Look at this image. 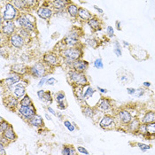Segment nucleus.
Returning <instances> with one entry per match:
<instances>
[{"label":"nucleus","mask_w":155,"mask_h":155,"mask_svg":"<svg viewBox=\"0 0 155 155\" xmlns=\"http://www.w3.org/2000/svg\"><path fill=\"white\" fill-rule=\"evenodd\" d=\"M68 79L74 86H84L89 84L88 79L84 73H80L73 69L68 72Z\"/></svg>","instance_id":"f257e3e1"},{"label":"nucleus","mask_w":155,"mask_h":155,"mask_svg":"<svg viewBox=\"0 0 155 155\" xmlns=\"http://www.w3.org/2000/svg\"><path fill=\"white\" fill-rule=\"evenodd\" d=\"M20 15L21 14H19V10H17L11 2H8L4 6L1 18L5 21H14V20H17Z\"/></svg>","instance_id":"f03ea898"},{"label":"nucleus","mask_w":155,"mask_h":155,"mask_svg":"<svg viewBox=\"0 0 155 155\" xmlns=\"http://www.w3.org/2000/svg\"><path fill=\"white\" fill-rule=\"evenodd\" d=\"M60 56L63 59H69L74 61L81 60L82 55V50L80 47H68L60 51Z\"/></svg>","instance_id":"7ed1b4c3"},{"label":"nucleus","mask_w":155,"mask_h":155,"mask_svg":"<svg viewBox=\"0 0 155 155\" xmlns=\"http://www.w3.org/2000/svg\"><path fill=\"white\" fill-rule=\"evenodd\" d=\"M79 37L80 34L77 30L74 29L70 31L62 40L66 47H75L79 43Z\"/></svg>","instance_id":"20e7f679"},{"label":"nucleus","mask_w":155,"mask_h":155,"mask_svg":"<svg viewBox=\"0 0 155 155\" xmlns=\"http://www.w3.org/2000/svg\"><path fill=\"white\" fill-rule=\"evenodd\" d=\"M28 73L33 77H43L46 74V67L43 63L36 62L31 68H29Z\"/></svg>","instance_id":"39448f33"},{"label":"nucleus","mask_w":155,"mask_h":155,"mask_svg":"<svg viewBox=\"0 0 155 155\" xmlns=\"http://www.w3.org/2000/svg\"><path fill=\"white\" fill-rule=\"evenodd\" d=\"M17 23L19 24V26L26 30H28V32H34L35 29H36V26H35V23L31 22L29 20H28L26 18V16L24 15V14H21L16 20Z\"/></svg>","instance_id":"423d86ee"},{"label":"nucleus","mask_w":155,"mask_h":155,"mask_svg":"<svg viewBox=\"0 0 155 155\" xmlns=\"http://www.w3.org/2000/svg\"><path fill=\"white\" fill-rule=\"evenodd\" d=\"M18 113L23 119L28 121L30 118H32L36 114V108H35L34 105H31V106H28V107L19 106Z\"/></svg>","instance_id":"0eeeda50"},{"label":"nucleus","mask_w":155,"mask_h":155,"mask_svg":"<svg viewBox=\"0 0 155 155\" xmlns=\"http://www.w3.org/2000/svg\"><path fill=\"white\" fill-rule=\"evenodd\" d=\"M43 62L49 67H54L60 63V58L55 53H47L43 57Z\"/></svg>","instance_id":"6e6552de"},{"label":"nucleus","mask_w":155,"mask_h":155,"mask_svg":"<svg viewBox=\"0 0 155 155\" xmlns=\"http://www.w3.org/2000/svg\"><path fill=\"white\" fill-rule=\"evenodd\" d=\"M16 26L14 21H4L1 23V32L2 35H5L6 36H11L15 33Z\"/></svg>","instance_id":"1a4fd4ad"},{"label":"nucleus","mask_w":155,"mask_h":155,"mask_svg":"<svg viewBox=\"0 0 155 155\" xmlns=\"http://www.w3.org/2000/svg\"><path fill=\"white\" fill-rule=\"evenodd\" d=\"M99 126L102 129H112L116 126L115 124V119L114 116L106 114L100 119L99 122Z\"/></svg>","instance_id":"9d476101"},{"label":"nucleus","mask_w":155,"mask_h":155,"mask_svg":"<svg viewBox=\"0 0 155 155\" xmlns=\"http://www.w3.org/2000/svg\"><path fill=\"white\" fill-rule=\"evenodd\" d=\"M9 43L13 47L21 49L25 44V39L22 36H21L17 32H15L9 37Z\"/></svg>","instance_id":"9b49d317"},{"label":"nucleus","mask_w":155,"mask_h":155,"mask_svg":"<svg viewBox=\"0 0 155 155\" xmlns=\"http://www.w3.org/2000/svg\"><path fill=\"white\" fill-rule=\"evenodd\" d=\"M8 88L13 91V95L18 99L22 98L26 95V88H25L24 83H19V84H16L14 86L8 87Z\"/></svg>","instance_id":"f8f14e48"},{"label":"nucleus","mask_w":155,"mask_h":155,"mask_svg":"<svg viewBox=\"0 0 155 155\" xmlns=\"http://www.w3.org/2000/svg\"><path fill=\"white\" fill-rule=\"evenodd\" d=\"M4 104L6 107H7L8 109L14 110L18 107V106L20 105V101L14 95H10V96H6L4 98Z\"/></svg>","instance_id":"ddd939ff"},{"label":"nucleus","mask_w":155,"mask_h":155,"mask_svg":"<svg viewBox=\"0 0 155 155\" xmlns=\"http://www.w3.org/2000/svg\"><path fill=\"white\" fill-rule=\"evenodd\" d=\"M117 118L122 124L128 125L132 121V114H130L129 111L126 109H122L117 113Z\"/></svg>","instance_id":"4468645a"},{"label":"nucleus","mask_w":155,"mask_h":155,"mask_svg":"<svg viewBox=\"0 0 155 155\" xmlns=\"http://www.w3.org/2000/svg\"><path fill=\"white\" fill-rule=\"evenodd\" d=\"M21 81V75L12 74L10 76L2 80V84H5L6 87H12L16 85V83H18Z\"/></svg>","instance_id":"2eb2a0df"},{"label":"nucleus","mask_w":155,"mask_h":155,"mask_svg":"<svg viewBox=\"0 0 155 155\" xmlns=\"http://www.w3.org/2000/svg\"><path fill=\"white\" fill-rule=\"evenodd\" d=\"M88 68H89V63L86 60H78L74 61L71 69L75 70V71L80 72V73H84L88 69Z\"/></svg>","instance_id":"dca6fc26"},{"label":"nucleus","mask_w":155,"mask_h":155,"mask_svg":"<svg viewBox=\"0 0 155 155\" xmlns=\"http://www.w3.org/2000/svg\"><path fill=\"white\" fill-rule=\"evenodd\" d=\"M36 14L37 15L43 19V20H48L50 19L53 14V11L50 7H46V6H39L38 9L36 10Z\"/></svg>","instance_id":"f3484780"},{"label":"nucleus","mask_w":155,"mask_h":155,"mask_svg":"<svg viewBox=\"0 0 155 155\" xmlns=\"http://www.w3.org/2000/svg\"><path fill=\"white\" fill-rule=\"evenodd\" d=\"M97 108L101 112H108L112 108V105H111L110 100L108 98H106V97L100 98V100L97 102Z\"/></svg>","instance_id":"a211bd4d"},{"label":"nucleus","mask_w":155,"mask_h":155,"mask_svg":"<svg viewBox=\"0 0 155 155\" xmlns=\"http://www.w3.org/2000/svg\"><path fill=\"white\" fill-rule=\"evenodd\" d=\"M29 68L25 66L24 64H21V63H18V64H14L12 66L11 68V71L13 74H16V75H25L27 72H28Z\"/></svg>","instance_id":"6ab92c4d"},{"label":"nucleus","mask_w":155,"mask_h":155,"mask_svg":"<svg viewBox=\"0 0 155 155\" xmlns=\"http://www.w3.org/2000/svg\"><path fill=\"white\" fill-rule=\"evenodd\" d=\"M51 6H53L56 11H62L65 8L68 7V6L71 3V1L68 0H55V1H51Z\"/></svg>","instance_id":"aec40b11"},{"label":"nucleus","mask_w":155,"mask_h":155,"mask_svg":"<svg viewBox=\"0 0 155 155\" xmlns=\"http://www.w3.org/2000/svg\"><path fill=\"white\" fill-rule=\"evenodd\" d=\"M28 124L31 125L32 127L35 128H43V120L42 118V116H40L39 114H35L32 118H30L28 121Z\"/></svg>","instance_id":"412c9836"},{"label":"nucleus","mask_w":155,"mask_h":155,"mask_svg":"<svg viewBox=\"0 0 155 155\" xmlns=\"http://www.w3.org/2000/svg\"><path fill=\"white\" fill-rule=\"evenodd\" d=\"M141 122L144 123V124L155 122V112L154 111H147L144 114L143 119L141 120Z\"/></svg>","instance_id":"4be33fe9"},{"label":"nucleus","mask_w":155,"mask_h":155,"mask_svg":"<svg viewBox=\"0 0 155 155\" xmlns=\"http://www.w3.org/2000/svg\"><path fill=\"white\" fill-rule=\"evenodd\" d=\"M95 93V90L90 86V84L84 85L83 86V92H82V99H88L90 97H91Z\"/></svg>","instance_id":"5701e85b"},{"label":"nucleus","mask_w":155,"mask_h":155,"mask_svg":"<svg viewBox=\"0 0 155 155\" xmlns=\"http://www.w3.org/2000/svg\"><path fill=\"white\" fill-rule=\"evenodd\" d=\"M67 12H68V14L70 15V17L75 18V17L78 16L79 7H78L76 5H75V4H73V3L71 2V3L68 6V7H67Z\"/></svg>","instance_id":"b1692460"},{"label":"nucleus","mask_w":155,"mask_h":155,"mask_svg":"<svg viewBox=\"0 0 155 155\" xmlns=\"http://www.w3.org/2000/svg\"><path fill=\"white\" fill-rule=\"evenodd\" d=\"M141 121L138 120L137 118H134L132 119V121L128 124V129L131 132H137L139 126L141 124Z\"/></svg>","instance_id":"393cba45"},{"label":"nucleus","mask_w":155,"mask_h":155,"mask_svg":"<svg viewBox=\"0 0 155 155\" xmlns=\"http://www.w3.org/2000/svg\"><path fill=\"white\" fill-rule=\"evenodd\" d=\"M3 137H5L7 140H9V141H14L16 138H17V136H16V134H15V132H14V129H13V127L12 126H10L3 134H1Z\"/></svg>","instance_id":"a878e982"},{"label":"nucleus","mask_w":155,"mask_h":155,"mask_svg":"<svg viewBox=\"0 0 155 155\" xmlns=\"http://www.w3.org/2000/svg\"><path fill=\"white\" fill-rule=\"evenodd\" d=\"M78 17L80 19H82V21H88L90 19L92 18V15L87 9L80 7L79 8V12H78Z\"/></svg>","instance_id":"bb28decb"},{"label":"nucleus","mask_w":155,"mask_h":155,"mask_svg":"<svg viewBox=\"0 0 155 155\" xmlns=\"http://www.w3.org/2000/svg\"><path fill=\"white\" fill-rule=\"evenodd\" d=\"M87 22H88V25L90 27L91 29H93V30H100V21L97 18L92 17Z\"/></svg>","instance_id":"cd10ccee"},{"label":"nucleus","mask_w":155,"mask_h":155,"mask_svg":"<svg viewBox=\"0 0 155 155\" xmlns=\"http://www.w3.org/2000/svg\"><path fill=\"white\" fill-rule=\"evenodd\" d=\"M11 3L15 6V8L19 11H22L24 9H28L26 4V0H14Z\"/></svg>","instance_id":"c85d7f7f"},{"label":"nucleus","mask_w":155,"mask_h":155,"mask_svg":"<svg viewBox=\"0 0 155 155\" xmlns=\"http://www.w3.org/2000/svg\"><path fill=\"white\" fill-rule=\"evenodd\" d=\"M82 114H83L86 117H88V118H93L94 115L96 114L94 108H92V107H88V106L85 107L82 109Z\"/></svg>","instance_id":"c756f323"},{"label":"nucleus","mask_w":155,"mask_h":155,"mask_svg":"<svg viewBox=\"0 0 155 155\" xmlns=\"http://www.w3.org/2000/svg\"><path fill=\"white\" fill-rule=\"evenodd\" d=\"M75 149L72 145H64L62 149V155H75Z\"/></svg>","instance_id":"7c9ffc66"},{"label":"nucleus","mask_w":155,"mask_h":155,"mask_svg":"<svg viewBox=\"0 0 155 155\" xmlns=\"http://www.w3.org/2000/svg\"><path fill=\"white\" fill-rule=\"evenodd\" d=\"M31 105H33V102H32L31 98L29 97V96L27 95V94L20 100V106L28 107V106H31Z\"/></svg>","instance_id":"2f4dec72"},{"label":"nucleus","mask_w":155,"mask_h":155,"mask_svg":"<svg viewBox=\"0 0 155 155\" xmlns=\"http://www.w3.org/2000/svg\"><path fill=\"white\" fill-rule=\"evenodd\" d=\"M146 129H147L148 136L155 137V122H151V123L146 124Z\"/></svg>","instance_id":"473e14b6"},{"label":"nucleus","mask_w":155,"mask_h":155,"mask_svg":"<svg viewBox=\"0 0 155 155\" xmlns=\"http://www.w3.org/2000/svg\"><path fill=\"white\" fill-rule=\"evenodd\" d=\"M55 100L56 102L58 103V104H60V103H63L65 102L66 100V95L63 91H60L58 92L56 95H55Z\"/></svg>","instance_id":"72a5a7b5"},{"label":"nucleus","mask_w":155,"mask_h":155,"mask_svg":"<svg viewBox=\"0 0 155 155\" xmlns=\"http://www.w3.org/2000/svg\"><path fill=\"white\" fill-rule=\"evenodd\" d=\"M17 33H18L21 36H22L24 39L29 38V36H30V32H28V30H26V29H24V28H19L17 29Z\"/></svg>","instance_id":"f704fd0d"},{"label":"nucleus","mask_w":155,"mask_h":155,"mask_svg":"<svg viewBox=\"0 0 155 155\" xmlns=\"http://www.w3.org/2000/svg\"><path fill=\"white\" fill-rule=\"evenodd\" d=\"M11 125L6 122V121H4L3 118H1V122H0V132L1 134H3Z\"/></svg>","instance_id":"c9c22d12"},{"label":"nucleus","mask_w":155,"mask_h":155,"mask_svg":"<svg viewBox=\"0 0 155 155\" xmlns=\"http://www.w3.org/2000/svg\"><path fill=\"white\" fill-rule=\"evenodd\" d=\"M43 100L44 102H46L47 104H49V105L51 104V102H53V97H51V94H50V91H45V94L43 96Z\"/></svg>","instance_id":"e433bc0d"},{"label":"nucleus","mask_w":155,"mask_h":155,"mask_svg":"<svg viewBox=\"0 0 155 155\" xmlns=\"http://www.w3.org/2000/svg\"><path fill=\"white\" fill-rule=\"evenodd\" d=\"M93 65L97 69H102L103 68H104V64H103L102 59H100V58L96 59L93 62Z\"/></svg>","instance_id":"4c0bfd02"},{"label":"nucleus","mask_w":155,"mask_h":155,"mask_svg":"<svg viewBox=\"0 0 155 155\" xmlns=\"http://www.w3.org/2000/svg\"><path fill=\"white\" fill-rule=\"evenodd\" d=\"M137 132L140 133L141 135L148 136V134H147V129H146V124H144V123H141L140 126H139V129H138Z\"/></svg>","instance_id":"58836bf2"},{"label":"nucleus","mask_w":155,"mask_h":155,"mask_svg":"<svg viewBox=\"0 0 155 155\" xmlns=\"http://www.w3.org/2000/svg\"><path fill=\"white\" fill-rule=\"evenodd\" d=\"M137 147L143 151V152H144V151H148L150 148H151V146L150 145H148V144H143V143H137Z\"/></svg>","instance_id":"ea45409f"},{"label":"nucleus","mask_w":155,"mask_h":155,"mask_svg":"<svg viewBox=\"0 0 155 155\" xmlns=\"http://www.w3.org/2000/svg\"><path fill=\"white\" fill-rule=\"evenodd\" d=\"M39 2L38 1H36V0H26V4H27V6L28 8H33V7H36L37 6V4Z\"/></svg>","instance_id":"a19ab883"},{"label":"nucleus","mask_w":155,"mask_h":155,"mask_svg":"<svg viewBox=\"0 0 155 155\" xmlns=\"http://www.w3.org/2000/svg\"><path fill=\"white\" fill-rule=\"evenodd\" d=\"M64 125H65V127H66L69 131H71V132L75 129V127L69 121H65V122H64Z\"/></svg>","instance_id":"79ce46f5"},{"label":"nucleus","mask_w":155,"mask_h":155,"mask_svg":"<svg viewBox=\"0 0 155 155\" xmlns=\"http://www.w3.org/2000/svg\"><path fill=\"white\" fill-rule=\"evenodd\" d=\"M107 34L108 36V37H113L114 36V28L112 26H108L107 28Z\"/></svg>","instance_id":"37998d69"},{"label":"nucleus","mask_w":155,"mask_h":155,"mask_svg":"<svg viewBox=\"0 0 155 155\" xmlns=\"http://www.w3.org/2000/svg\"><path fill=\"white\" fill-rule=\"evenodd\" d=\"M76 150L80 152V153H82V154H85V155H89V151L86 150V148H84L83 146H77L76 147Z\"/></svg>","instance_id":"c03bdc74"},{"label":"nucleus","mask_w":155,"mask_h":155,"mask_svg":"<svg viewBox=\"0 0 155 155\" xmlns=\"http://www.w3.org/2000/svg\"><path fill=\"white\" fill-rule=\"evenodd\" d=\"M144 94V90L142 89V88H139V89H136V93H135V96L137 97H140L141 96H143Z\"/></svg>","instance_id":"a18cd8bd"},{"label":"nucleus","mask_w":155,"mask_h":155,"mask_svg":"<svg viewBox=\"0 0 155 155\" xmlns=\"http://www.w3.org/2000/svg\"><path fill=\"white\" fill-rule=\"evenodd\" d=\"M9 140H7L5 137H3L2 135H1V137H0V144H2V145H4V146H6L8 144H9Z\"/></svg>","instance_id":"49530a36"},{"label":"nucleus","mask_w":155,"mask_h":155,"mask_svg":"<svg viewBox=\"0 0 155 155\" xmlns=\"http://www.w3.org/2000/svg\"><path fill=\"white\" fill-rule=\"evenodd\" d=\"M56 82H57V80L54 77H49L47 79V82H46V83L48 85H54Z\"/></svg>","instance_id":"de8ad7c7"},{"label":"nucleus","mask_w":155,"mask_h":155,"mask_svg":"<svg viewBox=\"0 0 155 155\" xmlns=\"http://www.w3.org/2000/svg\"><path fill=\"white\" fill-rule=\"evenodd\" d=\"M24 15L26 16V18L28 19V20H29L31 22H33V23H35V21H36V19H35V17L32 15V14H27V13H25L24 14Z\"/></svg>","instance_id":"09e8293b"},{"label":"nucleus","mask_w":155,"mask_h":155,"mask_svg":"<svg viewBox=\"0 0 155 155\" xmlns=\"http://www.w3.org/2000/svg\"><path fill=\"white\" fill-rule=\"evenodd\" d=\"M47 77H45V76H43V77H42L41 79H40V81H39V82H38V87H42L44 83H46V82H47Z\"/></svg>","instance_id":"8fccbe9b"},{"label":"nucleus","mask_w":155,"mask_h":155,"mask_svg":"<svg viewBox=\"0 0 155 155\" xmlns=\"http://www.w3.org/2000/svg\"><path fill=\"white\" fill-rule=\"evenodd\" d=\"M36 94H37V97H38L40 99H42V100H43V96H44V94H45V91H44L43 90H39L36 92Z\"/></svg>","instance_id":"3c124183"},{"label":"nucleus","mask_w":155,"mask_h":155,"mask_svg":"<svg viewBox=\"0 0 155 155\" xmlns=\"http://www.w3.org/2000/svg\"><path fill=\"white\" fill-rule=\"evenodd\" d=\"M114 53H115V55L117 57H121L122 55V49H119V48H114Z\"/></svg>","instance_id":"603ef678"},{"label":"nucleus","mask_w":155,"mask_h":155,"mask_svg":"<svg viewBox=\"0 0 155 155\" xmlns=\"http://www.w3.org/2000/svg\"><path fill=\"white\" fill-rule=\"evenodd\" d=\"M66 107H67V104H66L65 102H63V103H60V104H58V108L60 109V110H65Z\"/></svg>","instance_id":"864d4df0"},{"label":"nucleus","mask_w":155,"mask_h":155,"mask_svg":"<svg viewBox=\"0 0 155 155\" xmlns=\"http://www.w3.org/2000/svg\"><path fill=\"white\" fill-rule=\"evenodd\" d=\"M127 92L129 95H135L136 93V89L134 88H127Z\"/></svg>","instance_id":"5fc2aeb1"},{"label":"nucleus","mask_w":155,"mask_h":155,"mask_svg":"<svg viewBox=\"0 0 155 155\" xmlns=\"http://www.w3.org/2000/svg\"><path fill=\"white\" fill-rule=\"evenodd\" d=\"M0 155H6V151L5 150V146L0 144Z\"/></svg>","instance_id":"6e6d98bb"},{"label":"nucleus","mask_w":155,"mask_h":155,"mask_svg":"<svg viewBox=\"0 0 155 155\" xmlns=\"http://www.w3.org/2000/svg\"><path fill=\"white\" fill-rule=\"evenodd\" d=\"M47 110H48V112H49V113H50V114H53V115H55V116L57 115V113L54 111V109H53V108H51L50 107H47Z\"/></svg>","instance_id":"4d7b16f0"},{"label":"nucleus","mask_w":155,"mask_h":155,"mask_svg":"<svg viewBox=\"0 0 155 155\" xmlns=\"http://www.w3.org/2000/svg\"><path fill=\"white\" fill-rule=\"evenodd\" d=\"M120 81L122 82H127L129 81V79H128V77H127L126 75H122V76L120 77Z\"/></svg>","instance_id":"13d9d810"},{"label":"nucleus","mask_w":155,"mask_h":155,"mask_svg":"<svg viewBox=\"0 0 155 155\" xmlns=\"http://www.w3.org/2000/svg\"><path fill=\"white\" fill-rule=\"evenodd\" d=\"M114 48H119V49H122V46H121V44H120V43H119L118 41H115V42H114Z\"/></svg>","instance_id":"bf43d9fd"},{"label":"nucleus","mask_w":155,"mask_h":155,"mask_svg":"<svg viewBox=\"0 0 155 155\" xmlns=\"http://www.w3.org/2000/svg\"><path fill=\"white\" fill-rule=\"evenodd\" d=\"M94 9H95V10H97V12H98V13H99L100 14H102L103 13H104V12H103V10L101 9V8L97 7V6H94Z\"/></svg>","instance_id":"052dcab7"},{"label":"nucleus","mask_w":155,"mask_h":155,"mask_svg":"<svg viewBox=\"0 0 155 155\" xmlns=\"http://www.w3.org/2000/svg\"><path fill=\"white\" fill-rule=\"evenodd\" d=\"M143 85H144V87H145V88H150V87H151V82H144Z\"/></svg>","instance_id":"680f3d73"},{"label":"nucleus","mask_w":155,"mask_h":155,"mask_svg":"<svg viewBox=\"0 0 155 155\" xmlns=\"http://www.w3.org/2000/svg\"><path fill=\"white\" fill-rule=\"evenodd\" d=\"M97 90H98L101 93H107V90L106 89H103V88H101V87H97Z\"/></svg>","instance_id":"e2e57ef3"},{"label":"nucleus","mask_w":155,"mask_h":155,"mask_svg":"<svg viewBox=\"0 0 155 155\" xmlns=\"http://www.w3.org/2000/svg\"><path fill=\"white\" fill-rule=\"evenodd\" d=\"M115 26H116V28H117L118 30H121V22H120L119 21H117L115 22Z\"/></svg>","instance_id":"0e129e2a"},{"label":"nucleus","mask_w":155,"mask_h":155,"mask_svg":"<svg viewBox=\"0 0 155 155\" xmlns=\"http://www.w3.org/2000/svg\"><path fill=\"white\" fill-rule=\"evenodd\" d=\"M45 118H46L48 121H51V117H50L48 114H45Z\"/></svg>","instance_id":"69168bd1"},{"label":"nucleus","mask_w":155,"mask_h":155,"mask_svg":"<svg viewBox=\"0 0 155 155\" xmlns=\"http://www.w3.org/2000/svg\"><path fill=\"white\" fill-rule=\"evenodd\" d=\"M122 43H123L124 46H129V43L128 42H126V41H122Z\"/></svg>","instance_id":"338daca9"},{"label":"nucleus","mask_w":155,"mask_h":155,"mask_svg":"<svg viewBox=\"0 0 155 155\" xmlns=\"http://www.w3.org/2000/svg\"><path fill=\"white\" fill-rule=\"evenodd\" d=\"M75 155H78V154H77V153H75Z\"/></svg>","instance_id":"774afa93"}]
</instances>
